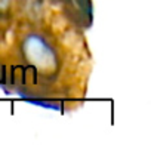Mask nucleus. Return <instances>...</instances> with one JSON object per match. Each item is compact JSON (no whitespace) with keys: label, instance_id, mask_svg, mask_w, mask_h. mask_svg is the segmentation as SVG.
Wrapping results in <instances>:
<instances>
[{"label":"nucleus","instance_id":"nucleus-1","mask_svg":"<svg viewBox=\"0 0 151 151\" xmlns=\"http://www.w3.org/2000/svg\"><path fill=\"white\" fill-rule=\"evenodd\" d=\"M14 33L8 55L0 53V85L24 96L46 102L67 104L85 93L68 80L86 86L83 65L89 61L82 31L58 12H45L36 19H18L6 33Z\"/></svg>","mask_w":151,"mask_h":151},{"label":"nucleus","instance_id":"nucleus-2","mask_svg":"<svg viewBox=\"0 0 151 151\" xmlns=\"http://www.w3.org/2000/svg\"><path fill=\"white\" fill-rule=\"evenodd\" d=\"M50 5L76 28L85 30L92 24V0H50Z\"/></svg>","mask_w":151,"mask_h":151}]
</instances>
